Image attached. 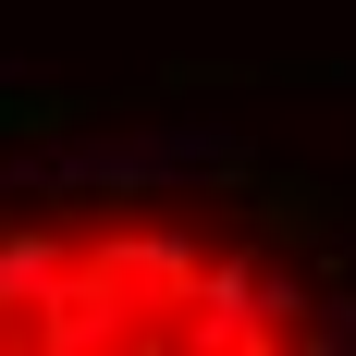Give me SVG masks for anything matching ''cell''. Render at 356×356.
Wrapping results in <instances>:
<instances>
[{
    "label": "cell",
    "mask_w": 356,
    "mask_h": 356,
    "mask_svg": "<svg viewBox=\"0 0 356 356\" xmlns=\"http://www.w3.org/2000/svg\"><path fill=\"white\" fill-rule=\"evenodd\" d=\"M0 356H344V307L221 197L13 184Z\"/></svg>",
    "instance_id": "obj_1"
}]
</instances>
